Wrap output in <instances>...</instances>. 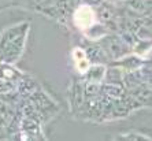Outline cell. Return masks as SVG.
<instances>
[{"label": "cell", "instance_id": "1", "mask_svg": "<svg viewBox=\"0 0 152 141\" xmlns=\"http://www.w3.org/2000/svg\"><path fill=\"white\" fill-rule=\"evenodd\" d=\"M93 12L89 10V7H81L75 12V22L80 28H86L92 23Z\"/></svg>", "mask_w": 152, "mask_h": 141}]
</instances>
